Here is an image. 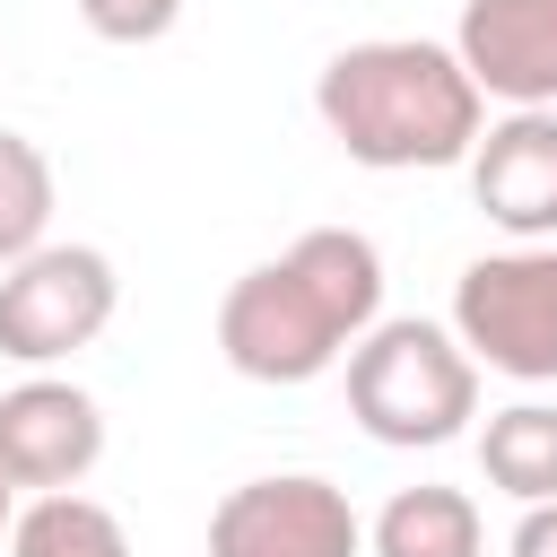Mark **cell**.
I'll list each match as a JSON object with an SVG mask.
<instances>
[{
	"mask_svg": "<svg viewBox=\"0 0 557 557\" xmlns=\"http://www.w3.org/2000/svg\"><path fill=\"white\" fill-rule=\"evenodd\" d=\"M383 322V252L357 226H305L218 296V357L244 383H313Z\"/></svg>",
	"mask_w": 557,
	"mask_h": 557,
	"instance_id": "6da1fadb",
	"label": "cell"
},
{
	"mask_svg": "<svg viewBox=\"0 0 557 557\" xmlns=\"http://www.w3.org/2000/svg\"><path fill=\"white\" fill-rule=\"evenodd\" d=\"M313 113L366 174H435L461 165L487 131V96L470 87L461 52L435 35H374L339 44L313 78Z\"/></svg>",
	"mask_w": 557,
	"mask_h": 557,
	"instance_id": "7a4b0ae2",
	"label": "cell"
},
{
	"mask_svg": "<svg viewBox=\"0 0 557 557\" xmlns=\"http://www.w3.org/2000/svg\"><path fill=\"white\" fill-rule=\"evenodd\" d=\"M339 366H348V418L392 453H435L479 418V366L453 339V322L392 313Z\"/></svg>",
	"mask_w": 557,
	"mask_h": 557,
	"instance_id": "3957f363",
	"label": "cell"
},
{
	"mask_svg": "<svg viewBox=\"0 0 557 557\" xmlns=\"http://www.w3.org/2000/svg\"><path fill=\"white\" fill-rule=\"evenodd\" d=\"M453 339L505 383H557V244L479 252L453 278Z\"/></svg>",
	"mask_w": 557,
	"mask_h": 557,
	"instance_id": "277c9868",
	"label": "cell"
},
{
	"mask_svg": "<svg viewBox=\"0 0 557 557\" xmlns=\"http://www.w3.org/2000/svg\"><path fill=\"white\" fill-rule=\"evenodd\" d=\"M122 305V278L96 244H35L0 270V357L9 366H70L78 348L104 339Z\"/></svg>",
	"mask_w": 557,
	"mask_h": 557,
	"instance_id": "5b68a950",
	"label": "cell"
},
{
	"mask_svg": "<svg viewBox=\"0 0 557 557\" xmlns=\"http://www.w3.org/2000/svg\"><path fill=\"white\" fill-rule=\"evenodd\" d=\"M209 557H366V522L339 479L278 470V479H244L218 496Z\"/></svg>",
	"mask_w": 557,
	"mask_h": 557,
	"instance_id": "8992f818",
	"label": "cell"
},
{
	"mask_svg": "<svg viewBox=\"0 0 557 557\" xmlns=\"http://www.w3.org/2000/svg\"><path fill=\"white\" fill-rule=\"evenodd\" d=\"M104 461V409L70 374H26L0 392V479L17 496H61Z\"/></svg>",
	"mask_w": 557,
	"mask_h": 557,
	"instance_id": "52a82bcc",
	"label": "cell"
},
{
	"mask_svg": "<svg viewBox=\"0 0 557 557\" xmlns=\"http://www.w3.org/2000/svg\"><path fill=\"white\" fill-rule=\"evenodd\" d=\"M461 165L487 226L513 244H557V104H505Z\"/></svg>",
	"mask_w": 557,
	"mask_h": 557,
	"instance_id": "ba28073f",
	"label": "cell"
},
{
	"mask_svg": "<svg viewBox=\"0 0 557 557\" xmlns=\"http://www.w3.org/2000/svg\"><path fill=\"white\" fill-rule=\"evenodd\" d=\"M453 52L496 104H557V0H461Z\"/></svg>",
	"mask_w": 557,
	"mask_h": 557,
	"instance_id": "9c48e42d",
	"label": "cell"
},
{
	"mask_svg": "<svg viewBox=\"0 0 557 557\" xmlns=\"http://www.w3.org/2000/svg\"><path fill=\"white\" fill-rule=\"evenodd\" d=\"M487 548V522H479V496L470 487H400L374 522H366V557H479Z\"/></svg>",
	"mask_w": 557,
	"mask_h": 557,
	"instance_id": "30bf717a",
	"label": "cell"
},
{
	"mask_svg": "<svg viewBox=\"0 0 557 557\" xmlns=\"http://www.w3.org/2000/svg\"><path fill=\"white\" fill-rule=\"evenodd\" d=\"M479 479L513 505H548L557 496V409L548 400H513L487 409L479 426Z\"/></svg>",
	"mask_w": 557,
	"mask_h": 557,
	"instance_id": "8fae6325",
	"label": "cell"
},
{
	"mask_svg": "<svg viewBox=\"0 0 557 557\" xmlns=\"http://www.w3.org/2000/svg\"><path fill=\"white\" fill-rule=\"evenodd\" d=\"M0 548L9 557H131V531L113 522V505L61 487V496H26Z\"/></svg>",
	"mask_w": 557,
	"mask_h": 557,
	"instance_id": "7c38bea8",
	"label": "cell"
},
{
	"mask_svg": "<svg viewBox=\"0 0 557 557\" xmlns=\"http://www.w3.org/2000/svg\"><path fill=\"white\" fill-rule=\"evenodd\" d=\"M52 209H61V183H52V157L26 139V131H0V270L35 244H52Z\"/></svg>",
	"mask_w": 557,
	"mask_h": 557,
	"instance_id": "4fadbf2b",
	"label": "cell"
},
{
	"mask_svg": "<svg viewBox=\"0 0 557 557\" xmlns=\"http://www.w3.org/2000/svg\"><path fill=\"white\" fill-rule=\"evenodd\" d=\"M183 0H78V26L96 44H165Z\"/></svg>",
	"mask_w": 557,
	"mask_h": 557,
	"instance_id": "5bb4252c",
	"label": "cell"
},
{
	"mask_svg": "<svg viewBox=\"0 0 557 557\" xmlns=\"http://www.w3.org/2000/svg\"><path fill=\"white\" fill-rule=\"evenodd\" d=\"M505 557H557V496L548 505H522V522L505 531Z\"/></svg>",
	"mask_w": 557,
	"mask_h": 557,
	"instance_id": "9a60e30c",
	"label": "cell"
},
{
	"mask_svg": "<svg viewBox=\"0 0 557 557\" xmlns=\"http://www.w3.org/2000/svg\"><path fill=\"white\" fill-rule=\"evenodd\" d=\"M9 522H17V487L0 479V540H9Z\"/></svg>",
	"mask_w": 557,
	"mask_h": 557,
	"instance_id": "2e32d148",
	"label": "cell"
}]
</instances>
